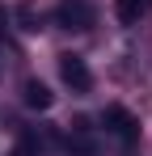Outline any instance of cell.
I'll return each instance as SVG.
<instances>
[{"mask_svg": "<svg viewBox=\"0 0 152 156\" xmlns=\"http://www.w3.org/2000/svg\"><path fill=\"white\" fill-rule=\"evenodd\" d=\"M59 21H63L68 30H89V26H93V9L80 4V0H68V4L59 9Z\"/></svg>", "mask_w": 152, "mask_h": 156, "instance_id": "obj_3", "label": "cell"}, {"mask_svg": "<svg viewBox=\"0 0 152 156\" xmlns=\"http://www.w3.org/2000/svg\"><path fill=\"white\" fill-rule=\"evenodd\" d=\"M59 76H63V84H72L76 93H89V84H93V76H89L80 55H63L59 59Z\"/></svg>", "mask_w": 152, "mask_h": 156, "instance_id": "obj_2", "label": "cell"}, {"mask_svg": "<svg viewBox=\"0 0 152 156\" xmlns=\"http://www.w3.org/2000/svg\"><path fill=\"white\" fill-rule=\"evenodd\" d=\"M25 105L30 110H51V89L42 80H25Z\"/></svg>", "mask_w": 152, "mask_h": 156, "instance_id": "obj_5", "label": "cell"}, {"mask_svg": "<svg viewBox=\"0 0 152 156\" xmlns=\"http://www.w3.org/2000/svg\"><path fill=\"white\" fill-rule=\"evenodd\" d=\"M101 122H106V131H110V135H118V139H127V144L139 135V118H135L131 110H123V105H106Z\"/></svg>", "mask_w": 152, "mask_h": 156, "instance_id": "obj_1", "label": "cell"}, {"mask_svg": "<svg viewBox=\"0 0 152 156\" xmlns=\"http://www.w3.org/2000/svg\"><path fill=\"white\" fill-rule=\"evenodd\" d=\"M17 21H25V30H38V26H34V21H38V13H34L30 4H21V9H17Z\"/></svg>", "mask_w": 152, "mask_h": 156, "instance_id": "obj_6", "label": "cell"}, {"mask_svg": "<svg viewBox=\"0 0 152 156\" xmlns=\"http://www.w3.org/2000/svg\"><path fill=\"white\" fill-rule=\"evenodd\" d=\"M0 26H4V9H0Z\"/></svg>", "mask_w": 152, "mask_h": 156, "instance_id": "obj_7", "label": "cell"}, {"mask_svg": "<svg viewBox=\"0 0 152 156\" xmlns=\"http://www.w3.org/2000/svg\"><path fill=\"white\" fill-rule=\"evenodd\" d=\"M144 13H148V0H114V17L123 26H139Z\"/></svg>", "mask_w": 152, "mask_h": 156, "instance_id": "obj_4", "label": "cell"}]
</instances>
